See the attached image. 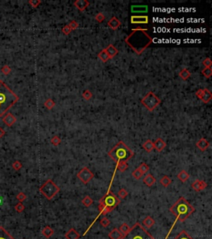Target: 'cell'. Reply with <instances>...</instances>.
Segmentation results:
<instances>
[{
	"instance_id": "obj_1",
	"label": "cell",
	"mask_w": 212,
	"mask_h": 239,
	"mask_svg": "<svg viewBox=\"0 0 212 239\" xmlns=\"http://www.w3.org/2000/svg\"><path fill=\"white\" fill-rule=\"evenodd\" d=\"M124 41L130 48L140 55L152 44V38L148 33V29H133L132 33Z\"/></svg>"
},
{
	"instance_id": "obj_2",
	"label": "cell",
	"mask_w": 212,
	"mask_h": 239,
	"mask_svg": "<svg viewBox=\"0 0 212 239\" xmlns=\"http://www.w3.org/2000/svg\"><path fill=\"white\" fill-rule=\"evenodd\" d=\"M19 98L4 82L0 86V117L18 102Z\"/></svg>"
},
{
	"instance_id": "obj_3",
	"label": "cell",
	"mask_w": 212,
	"mask_h": 239,
	"mask_svg": "<svg viewBox=\"0 0 212 239\" xmlns=\"http://www.w3.org/2000/svg\"><path fill=\"white\" fill-rule=\"evenodd\" d=\"M169 211L172 214L176 216V221H180L181 223H183L190 215L195 212V208L189 203L188 201L185 198L181 197L176 203L169 208Z\"/></svg>"
},
{
	"instance_id": "obj_4",
	"label": "cell",
	"mask_w": 212,
	"mask_h": 239,
	"mask_svg": "<svg viewBox=\"0 0 212 239\" xmlns=\"http://www.w3.org/2000/svg\"><path fill=\"white\" fill-rule=\"evenodd\" d=\"M108 154L114 162L118 164L119 162H128L134 155V153L124 142L119 141L109 152Z\"/></svg>"
},
{
	"instance_id": "obj_5",
	"label": "cell",
	"mask_w": 212,
	"mask_h": 239,
	"mask_svg": "<svg viewBox=\"0 0 212 239\" xmlns=\"http://www.w3.org/2000/svg\"><path fill=\"white\" fill-rule=\"evenodd\" d=\"M119 203L120 200L112 192H110V188H109L108 193L99 201L98 208L100 211V214L106 215L109 212H111L113 209H114Z\"/></svg>"
},
{
	"instance_id": "obj_6",
	"label": "cell",
	"mask_w": 212,
	"mask_h": 239,
	"mask_svg": "<svg viewBox=\"0 0 212 239\" xmlns=\"http://www.w3.org/2000/svg\"><path fill=\"white\" fill-rule=\"evenodd\" d=\"M121 239H155V238H153L141 223H136Z\"/></svg>"
},
{
	"instance_id": "obj_7",
	"label": "cell",
	"mask_w": 212,
	"mask_h": 239,
	"mask_svg": "<svg viewBox=\"0 0 212 239\" xmlns=\"http://www.w3.org/2000/svg\"><path fill=\"white\" fill-rule=\"evenodd\" d=\"M39 191L48 200H52L60 192V188L52 179H48L39 188Z\"/></svg>"
},
{
	"instance_id": "obj_8",
	"label": "cell",
	"mask_w": 212,
	"mask_h": 239,
	"mask_svg": "<svg viewBox=\"0 0 212 239\" xmlns=\"http://www.w3.org/2000/svg\"><path fill=\"white\" fill-rule=\"evenodd\" d=\"M141 103L149 110V111H152L156 109L157 106L161 103V100L155 94L150 91L148 92L145 96H144L142 100H141Z\"/></svg>"
},
{
	"instance_id": "obj_9",
	"label": "cell",
	"mask_w": 212,
	"mask_h": 239,
	"mask_svg": "<svg viewBox=\"0 0 212 239\" xmlns=\"http://www.w3.org/2000/svg\"><path fill=\"white\" fill-rule=\"evenodd\" d=\"M76 176L85 184H86V183L90 182L93 179V178L95 177V175L92 173V171L90 170L88 168H86V167H84L82 170H80L77 173Z\"/></svg>"
},
{
	"instance_id": "obj_10",
	"label": "cell",
	"mask_w": 212,
	"mask_h": 239,
	"mask_svg": "<svg viewBox=\"0 0 212 239\" xmlns=\"http://www.w3.org/2000/svg\"><path fill=\"white\" fill-rule=\"evenodd\" d=\"M196 95L197 97L200 98V100L202 101V102H204L205 104H207V103L211 102L212 98V93L211 92V91H209L208 89L198 90L196 92Z\"/></svg>"
},
{
	"instance_id": "obj_11",
	"label": "cell",
	"mask_w": 212,
	"mask_h": 239,
	"mask_svg": "<svg viewBox=\"0 0 212 239\" xmlns=\"http://www.w3.org/2000/svg\"><path fill=\"white\" fill-rule=\"evenodd\" d=\"M131 23L133 24H148L149 22V18L146 15L138 16V15H133L131 16Z\"/></svg>"
},
{
	"instance_id": "obj_12",
	"label": "cell",
	"mask_w": 212,
	"mask_h": 239,
	"mask_svg": "<svg viewBox=\"0 0 212 239\" xmlns=\"http://www.w3.org/2000/svg\"><path fill=\"white\" fill-rule=\"evenodd\" d=\"M192 189L196 192H200L201 190H204L207 187V183L205 182L204 180H199L196 179L194 182L192 183Z\"/></svg>"
},
{
	"instance_id": "obj_13",
	"label": "cell",
	"mask_w": 212,
	"mask_h": 239,
	"mask_svg": "<svg viewBox=\"0 0 212 239\" xmlns=\"http://www.w3.org/2000/svg\"><path fill=\"white\" fill-rule=\"evenodd\" d=\"M3 121H4V123L6 126L10 127V126H13L15 124V122L17 121V119L12 113H7V115L3 118Z\"/></svg>"
},
{
	"instance_id": "obj_14",
	"label": "cell",
	"mask_w": 212,
	"mask_h": 239,
	"mask_svg": "<svg viewBox=\"0 0 212 239\" xmlns=\"http://www.w3.org/2000/svg\"><path fill=\"white\" fill-rule=\"evenodd\" d=\"M166 146H167L166 142H165L162 139H161V138L157 139L156 140L153 142V148L156 149V150H157V151H159V152H161V151H162V150H164L165 148H166Z\"/></svg>"
},
{
	"instance_id": "obj_15",
	"label": "cell",
	"mask_w": 212,
	"mask_h": 239,
	"mask_svg": "<svg viewBox=\"0 0 212 239\" xmlns=\"http://www.w3.org/2000/svg\"><path fill=\"white\" fill-rule=\"evenodd\" d=\"M209 146H210V143L205 138H201L196 142V147L201 151H205L209 148Z\"/></svg>"
},
{
	"instance_id": "obj_16",
	"label": "cell",
	"mask_w": 212,
	"mask_h": 239,
	"mask_svg": "<svg viewBox=\"0 0 212 239\" xmlns=\"http://www.w3.org/2000/svg\"><path fill=\"white\" fill-rule=\"evenodd\" d=\"M74 5L80 11L83 12V11L85 10V8L90 5V2L87 1V0H76V2H74Z\"/></svg>"
},
{
	"instance_id": "obj_17",
	"label": "cell",
	"mask_w": 212,
	"mask_h": 239,
	"mask_svg": "<svg viewBox=\"0 0 212 239\" xmlns=\"http://www.w3.org/2000/svg\"><path fill=\"white\" fill-rule=\"evenodd\" d=\"M108 26L113 30H116L121 26V22L116 17H113L109 20Z\"/></svg>"
},
{
	"instance_id": "obj_18",
	"label": "cell",
	"mask_w": 212,
	"mask_h": 239,
	"mask_svg": "<svg viewBox=\"0 0 212 239\" xmlns=\"http://www.w3.org/2000/svg\"><path fill=\"white\" fill-rule=\"evenodd\" d=\"M143 181H144V184H146L148 187H152L156 183V178L151 174H148L144 177Z\"/></svg>"
},
{
	"instance_id": "obj_19",
	"label": "cell",
	"mask_w": 212,
	"mask_h": 239,
	"mask_svg": "<svg viewBox=\"0 0 212 239\" xmlns=\"http://www.w3.org/2000/svg\"><path fill=\"white\" fill-rule=\"evenodd\" d=\"M65 238L66 239H79L80 238V234L78 233V232L76 231L75 228H71L65 234Z\"/></svg>"
},
{
	"instance_id": "obj_20",
	"label": "cell",
	"mask_w": 212,
	"mask_h": 239,
	"mask_svg": "<svg viewBox=\"0 0 212 239\" xmlns=\"http://www.w3.org/2000/svg\"><path fill=\"white\" fill-rule=\"evenodd\" d=\"M142 226L145 228H151V227L155 224V221H154V219H152V217H150V216H147L145 219H144V221H143V223H142Z\"/></svg>"
},
{
	"instance_id": "obj_21",
	"label": "cell",
	"mask_w": 212,
	"mask_h": 239,
	"mask_svg": "<svg viewBox=\"0 0 212 239\" xmlns=\"http://www.w3.org/2000/svg\"><path fill=\"white\" fill-rule=\"evenodd\" d=\"M148 10L147 5H133L131 7L132 12H147Z\"/></svg>"
},
{
	"instance_id": "obj_22",
	"label": "cell",
	"mask_w": 212,
	"mask_h": 239,
	"mask_svg": "<svg viewBox=\"0 0 212 239\" xmlns=\"http://www.w3.org/2000/svg\"><path fill=\"white\" fill-rule=\"evenodd\" d=\"M105 50H106V52H107V53L109 54V56L110 58H113V57H115L117 54H118V53H119L118 49L112 44L109 45L108 47L105 48Z\"/></svg>"
},
{
	"instance_id": "obj_23",
	"label": "cell",
	"mask_w": 212,
	"mask_h": 239,
	"mask_svg": "<svg viewBox=\"0 0 212 239\" xmlns=\"http://www.w3.org/2000/svg\"><path fill=\"white\" fill-rule=\"evenodd\" d=\"M109 239H121L123 238V235L118 228H114L112 231L109 233Z\"/></svg>"
},
{
	"instance_id": "obj_24",
	"label": "cell",
	"mask_w": 212,
	"mask_h": 239,
	"mask_svg": "<svg viewBox=\"0 0 212 239\" xmlns=\"http://www.w3.org/2000/svg\"><path fill=\"white\" fill-rule=\"evenodd\" d=\"M42 234L44 236L45 238H50L54 234V230H53L50 226H46V227L42 230Z\"/></svg>"
},
{
	"instance_id": "obj_25",
	"label": "cell",
	"mask_w": 212,
	"mask_h": 239,
	"mask_svg": "<svg viewBox=\"0 0 212 239\" xmlns=\"http://www.w3.org/2000/svg\"><path fill=\"white\" fill-rule=\"evenodd\" d=\"M189 177H190V174L186 170H181L179 174H177V178L182 183H185L186 181H187Z\"/></svg>"
},
{
	"instance_id": "obj_26",
	"label": "cell",
	"mask_w": 212,
	"mask_h": 239,
	"mask_svg": "<svg viewBox=\"0 0 212 239\" xmlns=\"http://www.w3.org/2000/svg\"><path fill=\"white\" fill-rule=\"evenodd\" d=\"M98 57H99V58H100V60L103 61V62H106V61H108V60L110 59V57H109V54L107 53V52H106L105 48L103 49L102 51H100V53L98 54Z\"/></svg>"
},
{
	"instance_id": "obj_27",
	"label": "cell",
	"mask_w": 212,
	"mask_h": 239,
	"mask_svg": "<svg viewBox=\"0 0 212 239\" xmlns=\"http://www.w3.org/2000/svg\"><path fill=\"white\" fill-rule=\"evenodd\" d=\"M143 148H144V150H146L147 152H148V153L152 152V150L154 149V148H153V142H152V140H148L147 141L144 143Z\"/></svg>"
},
{
	"instance_id": "obj_28",
	"label": "cell",
	"mask_w": 212,
	"mask_h": 239,
	"mask_svg": "<svg viewBox=\"0 0 212 239\" xmlns=\"http://www.w3.org/2000/svg\"><path fill=\"white\" fill-rule=\"evenodd\" d=\"M0 239H14L3 227H0Z\"/></svg>"
},
{
	"instance_id": "obj_29",
	"label": "cell",
	"mask_w": 212,
	"mask_h": 239,
	"mask_svg": "<svg viewBox=\"0 0 212 239\" xmlns=\"http://www.w3.org/2000/svg\"><path fill=\"white\" fill-rule=\"evenodd\" d=\"M171 183H172V179L168 177V175H164L162 178H161L160 180V183L162 185L163 187H168L170 184H171Z\"/></svg>"
},
{
	"instance_id": "obj_30",
	"label": "cell",
	"mask_w": 212,
	"mask_h": 239,
	"mask_svg": "<svg viewBox=\"0 0 212 239\" xmlns=\"http://www.w3.org/2000/svg\"><path fill=\"white\" fill-rule=\"evenodd\" d=\"M179 76H180L181 78H182L184 81H186V80H187L189 77H191V72L187 68H184L181 71L180 73H179Z\"/></svg>"
},
{
	"instance_id": "obj_31",
	"label": "cell",
	"mask_w": 212,
	"mask_h": 239,
	"mask_svg": "<svg viewBox=\"0 0 212 239\" xmlns=\"http://www.w3.org/2000/svg\"><path fill=\"white\" fill-rule=\"evenodd\" d=\"M81 203H82V204H83L85 207L88 208V207H90V205H92L93 199H91L90 196H85L84 199H82Z\"/></svg>"
},
{
	"instance_id": "obj_32",
	"label": "cell",
	"mask_w": 212,
	"mask_h": 239,
	"mask_svg": "<svg viewBox=\"0 0 212 239\" xmlns=\"http://www.w3.org/2000/svg\"><path fill=\"white\" fill-rule=\"evenodd\" d=\"M128 168L127 162H119L117 164L116 170H119L120 172H124Z\"/></svg>"
},
{
	"instance_id": "obj_33",
	"label": "cell",
	"mask_w": 212,
	"mask_h": 239,
	"mask_svg": "<svg viewBox=\"0 0 212 239\" xmlns=\"http://www.w3.org/2000/svg\"><path fill=\"white\" fill-rule=\"evenodd\" d=\"M55 105H56V103H55V102L52 100V99H51V98H49V99H47L46 102H44V105L45 107L47 108V110H52L53 109V107L55 106Z\"/></svg>"
},
{
	"instance_id": "obj_34",
	"label": "cell",
	"mask_w": 212,
	"mask_h": 239,
	"mask_svg": "<svg viewBox=\"0 0 212 239\" xmlns=\"http://www.w3.org/2000/svg\"><path fill=\"white\" fill-rule=\"evenodd\" d=\"M129 229H130V227H129V226H128L127 223H123V224L120 226L119 230L120 232L122 233V235L124 236L128 233V231H129Z\"/></svg>"
},
{
	"instance_id": "obj_35",
	"label": "cell",
	"mask_w": 212,
	"mask_h": 239,
	"mask_svg": "<svg viewBox=\"0 0 212 239\" xmlns=\"http://www.w3.org/2000/svg\"><path fill=\"white\" fill-rule=\"evenodd\" d=\"M174 239H193L186 231H181Z\"/></svg>"
},
{
	"instance_id": "obj_36",
	"label": "cell",
	"mask_w": 212,
	"mask_h": 239,
	"mask_svg": "<svg viewBox=\"0 0 212 239\" xmlns=\"http://www.w3.org/2000/svg\"><path fill=\"white\" fill-rule=\"evenodd\" d=\"M138 169L141 171V173H142V174H144L148 172V170H149V166H148L146 163H142L140 165L138 166Z\"/></svg>"
},
{
	"instance_id": "obj_37",
	"label": "cell",
	"mask_w": 212,
	"mask_h": 239,
	"mask_svg": "<svg viewBox=\"0 0 212 239\" xmlns=\"http://www.w3.org/2000/svg\"><path fill=\"white\" fill-rule=\"evenodd\" d=\"M201 73H202L203 76L206 77V78H210L212 75L211 67H205V68L201 71Z\"/></svg>"
},
{
	"instance_id": "obj_38",
	"label": "cell",
	"mask_w": 212,
	"mask_h": 239,
	"mask_svg": "<svg viewBox=\"0 0 212 239\" xmlns=\"http://www.w3.org/2000/svg\"><path fill=\"white\" fill-rule=\"evenodd\" d=\"M12 169H13L14 170L18 171V170H20L21 169H22V167H23V164H22L19 160H16V161H14V162L12 163Z\"/></svg>"
},
{
	"instance_id": "obj_39",
	"label": "cell",
	"mask_w": 212,
	"mask_h": 239,
	"mask_svg": "<svg viewBox=\"0 0 212 239\" xmlns=\"http://www.w3.org/2000/svg\"><path fill=\"white\" fill-rule=\"evenodd\" d=\"M143 175H144V174L141 173V171L139 170L138 169H136V170L132 173V176L135 178V179H140V178L143 177Z\"/></svg>"
},
{
	"instance_id": "obj_40",
	"label": "cell",
	"mask_w": 212,
	"mask_h": 239,
	"mask_svg": "<svg viewBox=\"0 0 212 239\" xmlns=\"http://www.w3.org/2000/svg\"><path fill=\"white\" fill-rule=\"evenodd\" d=\"M109 224H110V220L106 217H104L100 220V225L103 227H107Z\"/></svg>"
},
{
	"instance_id": "obj_41",
	"label": "cell",
	"mask_w": 212,
	"mask_h": 239,
	"mask_svg": "<svg viewBox=\"0 0 212 239\" xmlns=\"http://www.w3.org/2000/svg\"><path fill=\"white\" fill-rule=\"evenodd\" d=\"M60 142H61V140H60V137H58L57 135L53 136V137L52 138V140H51V143H52L53 145H55V146L59 145L60 144Z\"/></svg>"
},
{
	"instance_id": "obj_42",
	"label": "cell",
	"mask_w": 212,
	"mask_h": 239,
	"mask_svg": "<svg viewBox=\"0 0 212 239\" xmlns=\"http://www.w3.org/2000/svg\"><path fill=\"white\" fill-rule=\"evenodd\" d=\"M1 72L3 73L5 76H8L9 73L11 72V68L8 65H4L2 68H1Z\"/></svg>"
},
{
	"instance_id": "obj_43",
	"label": "cell",
	"mask_w": 212,
	"mask_h": 239,
	"mask_svg": "<svg viewBox=\"0 0 212 239\" xmlns=\"http://www.w3.org/2000/svg\"><path fill=\"white\" fill-rule=\"evenodd\" d=\"M14 209H15L17 213H22V212H23L24 209H25V206H24L23 203H18L15 205Z\"/></svg>"
},
{
	"instance_id": "obj_44",
	"label": "cell",
	"mask_w": 212,
	"mask_h": 239,
	"mask_svg": "<svg viewBox=\"0 0 212 239\" xmlns=\"http://www.w3.org/2000/svg\"><path fill=\"white\" fill-rule=\"evenodd\" d=\"M82 96H83V98H84L85 100L89 101L90 98L92 97V93L90 92V91H89V90H85L84 92H83V94H82Z\"/></svg>"
},
{
	"instance_id": "obj_45",
	"label": "cell",
	"mask_w": 212,
	"mask_h": 239,
	"mask_svg": "<svg viewBox=\"0 0 212 239\" xmlns=\"http://www.w3.org/2000/svg\"><path fill=\"white\" fill-rule=\"evenodd\" d=\"M41 3H42V2H41L40 0H29V1H28V4H30L32 8H37V7L41 4Z\"/></svg>"
},
{
	"instance_id": "obj_46",
	"label": "cell",
	"mask_w": 212,
	"mask_h": 239,
	"mask_svg": "<svg viewBox=\"0 0 212 239\" xmlns=\"http://www.w3.org/2000/svg\"><path fill=\"white\" fill-rule=\"evenodd\" d=\"M95 20L98 22V23H103L104 20V18H105V17H104V15L103 14V12H99V13H97V15L95 16Z\"/></svg>"
},
{
	"instance_id": "obj_47",
	"label": "cell",
	"mask_w": 212,
	"mask_h": 239,
	"mask_svg": "<svg viewBox=\"0 0 212 239\" xmlns=\"http://www.w3.org/2000/svg\"><path fill=\"white\" fill-rule=\"evenodd\" d=\"M202 64H203V66H204L205 67H211L212 61L211 60V58H210V57H206L205 59L203 60Z\"/></svg>"
},
{
	"instance_id": "obj_48",
	"label": "cell",
	"mask_w": 212,
	"mask_h": 239,
	"mask_svg": "<svg viewBox=\"0 0 212 239\" xmlns=\"http://www.w3.org/2000/svg\"><path fill=\"white\" fill-rule=\"evenodd\" d=\"M16 198H17V199L19 201V203H23L24 200L27 199V195L25 194L24 193H23V192H20L17 195Z\"/></svg>"
},
{
	"instance_id": "obj_49",
	"label": "cell",
	"mask_w": 212,
	"mask_h": 239,
	"mask_svg": "<svg viewBox=\"0 0 212 239\" xmlns=\"http://www.w3.org/2000/svg\"><path fill=\"white\" fill-rule=\"evenodd\" d=\"M128 195V191L126 190V189H119V198H121V199L126 198Z\"/></svg>"
},
{
	"instance_id": "obj_50",
	"label": "cell",
	"mask_w": 212,
	"mask_h": 239,
	"mask_svg": "<svg viewBox=\"0 0 212 239\" xmlns=\"http://www.w3.org/2000/svg\"><path fill=\"white\" fill-rule=\"evenodd\" d=\"M68 26L71 28V30H76V29H78V27H79V25H78V23H77V22H76L75 20H72L70 22V23L68 24Z\"/></svg>"
},
{
	"instance_id": "obj_51",
	"label": "cell",
	"mask_w": 212,
	"mask_h": 239,
	"mask_svg": "<svg viewBox=\"0 0 212 239\" xmlns=\"http://www.w3.org/2000/svg\"><path fill=\"white\" fill-rule=\"evenodd\" d=\"M71 31L72 30L71 29V28L69 27L68 25H66V26L63 27V29H62V33H64L65 35H68V34H70Z\"/></svg>"
},
{
	"instance_id": "obj_52",
	"label": "cell",
	"mask_w": 212,
	"mask_h": 239,
	"mask_svg": "<svg viewBox=\"0 0 212 239\" xmlns=\"http://www.w3.org/2000/svg\"><path fill=\"white\" fill-rule=\"evenodd\" d=\"M4 134H5V130H4L3 128L0 127V138L4 137Z\"/></svg>"
},
{
	"instance_id": "obj_53",
	"label": "cell",
	"mask_w": 212,
	"mask_h": 239,
	"mask_svg": "<svg viewBox=\"0 0 212 239\" xmlns=\"http://www.w3.org/2000/svg\"><path fill=\"white\" fill-rule=\"evenodd\" d=\"M95 221H96V219H95ZM95 222H94V223H95ZM93 223H92V224H93ZM92 224H91V226H92ZM91 226H90V227H91ZM90 227H89V228H90ZM88 231H89V229H88V230H87V231H85V233H84V235H85V234L87 233V232H88Z\"/></svg>"
},
{
	"instance_id": "obj_54",
	"label": "cell",
	"mask_w": 212,
	"mask_h": 239,
	"mask_svg": "<svg viewBox=\"0 0 212 239\" xmlns=\"http://www.w3.org/2000/svg\"><path fill=\"white\" fill-rule=\"evenodd\" d=\"M3 82H4V81H1V80H0V86H1V84H2V83H3Z\"/></svg>"
}]
</instances>
